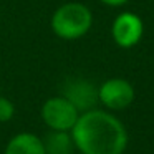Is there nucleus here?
<instances>
[{"label": "nucleus", "mask_w": 154, "mask_h": 154, "mask_svg": "<svg viewBox=\"0 0 154 154\" xmlns=\"http://www.w3.org/2000/svg\"><path fill=\"white\" fill-rule=\"evenodd\" d=\"M71 139L81 154H123L128 147V131L114 114L93 108L80 114Z\"/></svg>", "instance_id": "f257e3e1"}, {"label": "nucleus", "mask_w": 154, "mask_h": 154, "mask_svg": "<svg viewBox=\"0 0 154 154\" xmlns=\"http://www.w3.org/2000/svg\"><path fill=\"white\" fill-rule=\"evenodd\" d=\"M51 30L61 40H78L90 32L93 25V14L85 4L68 2L51 15Z\"/></svg>", "instance_id": "f03ea898"}, {"label": "nucleus", "mask_w": 154, "mask_h": 154, "mask_svg": "<svg viewBox=\"0 0 154 154\" xmlns=\"http://www.w3.org/2000/svg\"><path fill=\"white\" fill-rule=\"evenodd\" d=\"M42 119L51 131L68 133L80 118V109L66 96L48 98L42 106Z\"/></svg>", "instance_id": "7ed1b4c3"}, {"label": "nucleus", "mask_w": 154, "mask_h": 154, "mask_svg": "<svg viewBox=\"0 0 154 154\" xmlns=\"http://www.w3.org/2000/svg\"><path fill=\"white\" fill-rule=\"evenodd\" d=\"M134 88L124 78H109L98 88V101L108 109H126L134 101Z\"/></svg>", "instance_id": "20e7f679"}, {"label": "nucleus", "mask_w": 154, "mask_h": 154, "mask_svg": "<svg viewBox=\"0 0 154 154\" xmlns=\"http://www.w3.org/2000/svg\"><path fill=\"white\" fill-rule=\"evenodd\" d=\"M144 33V23L136 14L133 12H123L114 18L111 25V35L118 47L133 48L139 43Z\"/></svg>", "instance_id": "39448f33"}, {"label": "nucleus", "mask_w": 154, "mask_h": 154, "mask_svg": "<svg viewBox=\"0 0 154 154\" xmlns=\"http://www.w3.org/2000/svg\"><path fill=\"white\" fill-rule=\"evenodd\" d=\"M63 96H66L75 106L81 111H88V109H93L94 103L98 101V90L93 86L91 83L83 80H78L75 83H70L65 91Z\"/></svg>", "instance_id": "423d86ee"}, {"label": "nucleus", "mask_w": 154, "mask_h": 154, "mask_svg": "<svg viewBox=\"0 0 154 154\" xmlns=\"http://www.w3.org/2000/svg\"><path fill=\"white\" fill-rule=\"evenodd\" d=\"M4 154H47V149L37 134L18 133L8 141Z\"/></svg>", "instance_id": "0eeeda50"}, {"label": "nucleus", "mask_w": 154, "mask_h": 154, "mask_svg": "<svg viewBox=\"0 0 154 154\" xmlns=\"http://www.w3.org/2000/svg\"><path fill=\"white\" fill-rule=\"evenodd\" d=\"M45 149L47 154H71L75 144L71 136L61 131H51V134L45 141Z\"/></svg>", "instance_id": "6e6552de"}, {"label": "nucleus", "mask_w": 154, "mask_h": 154, "mask_svg": "<svg viewBox=\"0 0 154 154\" xmlns=\"http://www.w3.org/2000/svg\"><path fill=\"white\" fill-rule=\"evenodd\" d=\"M15 114V106L10 100L0 96V123H7Z\"/></svg>", "instance_id": "1a4fd4ad"}, {"label": "nucleus", "mask_w": 154, "mask_h": 154, "mask_svg": "<svg viewBox=\"0 0 154 154\" xmlns=\"http://www.w3.org/2000/svg\"><path fill=\"white\" fill-rule=\"evenodd\" d=\"M101 4L108 5V7H121V5L128 4L129 0H100Z\"/></svg>", "instance_id": "9d476101"}]
</instances>
